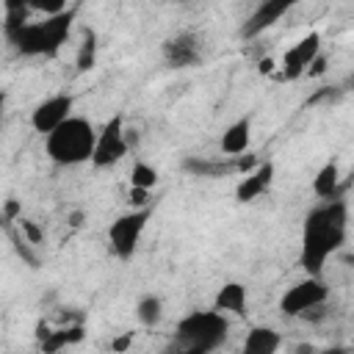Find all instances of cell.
<instances>
[{"instance_id":"1","label":"cell","mask_w":354,"mask_h":354,"mask_svg":"<svg viewBox=\"0 0 354 354\" xmlns=\"http://www.w3.org/2000/svg\"><path fill=\"white\" fill-rule=\"evenodd\" d=\"M346 221L348 205L343 196H332L307 213L301 232V266L310 277H318L326 257L346 243Z\"/></svg>"},{"instance_id":"2","label":"cell","mask_w":354,"mask_h":354,"mask_svg":"<svg viewBox=\"0 0 354 354\" xmlns=\"http://www.w3.org/2000/svg\"><path fill=\"white\" fill-rule=\"evenodd\" d=\"M97 133L88 119L83 116H66L58 127L47 133V155L58 166H77L83 160H91Z\"/></svg>"},{"instance_id":"3","label":"cell","mask_w":354,"mask_h":354,"mask_svg":"<svg viewBox=\"0 0 354 354\" xmlns=\"http://www.w3.org/2000/svg\"><path fill=\"white\" fill-rule=\"evenodd\" d=\"M227 318L221 315V310H196L191 315H185L177 324V348L191 351V354H207L216 351L224 337H227Z\"/></svg>"},{"instance_id":"4","label":"cell","mask_w":354,"mask_h":354,"mask_svg":"<svg viewBox=\"0 0 354 354\" xmlns=\"http://www.w3.org/2000/svg\"><path fill=\"white\" fill-rule=\"evenodd\" d=\"M75 11L50 14L44 22H28L11 41L19 55H55L69 36Z\"/></svg>"},{"instance_id":"5","label":"cell","mask_w":354,"mask_h":354,"mask_svg":"<svg viewBox=\"0 0 354 354\" xmlns=\"http://www.w3.org/2000/svg\"><path fill=\"white\" fill-rule=\"evenodd\" d=\"M149 213H152L149 205L147 207H136L133 213H124L111 224L108 241H111V249H113L116 257H122V260L133 257V252H136V246L141 241V232H144V227L149 221Z\"/></svg>"},{"instance_id":"6","label":"cell","mask_w":354,"mask_h":354,"mask_svg":"<svg viewBox=\"0 0 354 354\" xmlns=\"http://www.w3.org/2000/svg\"><path fill=\"white\" fill-rule=\"evenodd\" d=\"M127 141H124V119L122 113L111 116L102 127V133H97V141H94V152H91V163L97 169H108V166H116L124 155H127Z\"/></svg>"},{"instance_id":"7","label":"cell","mask_w":354,"mask_h":354,"mask_svg":"<svg viewBox=\"0 0 354 354\" xmlns=\"http://www.w3.org/2000/svg\"><path fill=\"white\" fill-rule=\"evenodd\" d=\"M326 296H329V288L318 277H307V279L296 282L293 288H288V293L279 299V310L288 318H299L307 307L326 301Z\"/></svg>"},{"instance_id":"8","label":"cell","mask_w":354,"mask_h":354,"mask_svg":"<svg viewBox=\"0 0 354 354\" xmlns=\"http://www.w3.org/2000/svg\"><path fill=\"white\" fill-rule=\"evenodd\" d=\"M72 111V97L69 94H55V97H47L44 102L36 105L33 116H30V124L36 133H50L53 127H58Z\"/></svg>"},{"instance_id":"9","label":"cell","mask_w":354,"mask_h":354,"mask_svg":"<svg viewBox=\"0 0 354 354\" xmlns=\"http://www.w3.org/2000/svg\"><path fill=\"white\" fill-rule=\"evenodd\" d=\"M199 55H202V44H199V36H194V33H177L163 41V58L174 69L196 64Z\"/></svg>"},{"instance_id":"10","label":"cell","mask_w":354,"mask_h":354,"mask_svg":"<svg viewBox=\"0 0 354 354\" xmlns=\"http://www.w3.org/2000/svg\"><path fill=\"white\" fill-rule=\"evenodd\" d=\"M299 0H263L260 6H257V11L243 22V39H254L257 33H263L266 28H271L285 11H290L293 6H296Z\"/></svg>"},{"instance_id":"11","label":"cell","mask_w":354,"mask_h":354,"mask_svg":"<svg viewBox=\"0 0 354 354\" xmlns=\"http://www.w3.org/2000/svg\"><path fill=\"white\" fill-rule=\"evenodd\" d=\"M271 180H274V163H268V160H266V163H257V169L249 171V174L238 183L235 199H238V202H252V199H257L260 194L268 191Z\"/></svg>"},{"instance_id":"12","label":"cell","mask_w":354,"mask_h":354,"mask_svg":"<svg viewBox=\"0 0 354 354\" xmlns=\"http://www.w3.org/2000/svg\"><path fill=\"white\" fill-rule=\"evenodd\" d=\"M183 169L194 177H227L238 171V155L230 160H205V158H185Z\"/></svg>"},{"instance_id":"13","label":"cell","mask_w":354,"mask_h":354,"mask_svg":"<svg viewBox=\"0 0 354 354\" xmlns=\"http://www.w3.org/2000/svg\"><path fill=\"white\" fill-rule=\"evenodd\" d=\"M249 136H252L249 119H238V122L230 124L227 133L221 136V152H224L227 158H235V155L246 152V147H249Z\"/></svg>"},{"instance_id":"14","label":"cell","mask_w":354,"mask_h":354,"mask_svg":"<svg viewBox=\"0 0 354 354\" xmlns=\"http://www.w3.org/2000/svg\"><path fill=\"white\" fill-rule=\"evenodd\" d=\"M279 348V335L268 326H257L246 335L243 340V351L246 354H274Z\"/></svg>"},{"instance_id":"15","label":"cell","mask_w":354,"mask_h":354,"mask_svg":"<svg viewBox=\"0 0 354 354\" xmlns=\"http://www.w3.org/2000/svg\"><path fill=\"white\" fill-rule=\"evenodd\" d=\"M216 310H227V313H246V288L241 282H227L218 293H216Z\"/></svg>"},{"instance_id":"16","label":"cell","mask_w":354,"mask_h":354,"mask_svg":"<svg viewBox=\"0 0 354 354\" xmlns=\"http://www.w3.org/2000/svg\"><path fill=\"white\" fill-rule=\"evenodd\" d=\"M313 191L321 196V199H332V196H340V169H337V163H326L318 174H315V180H313Z\"/></svg>"},{"instance_id":"17","label":"cell","mask_w":354,"mask_h":354,"mask_svg":"<svg viewBox=\"0 0 354 354\" xmlns=\"http://www.w3.org/2000/svg\"><path fill=\"white\" fill-rule=\"evenodd\" d=\"M136 315H138V321L144 326H155L160 321V315H163V301L155 293H147V296H141V301L136 307Z\"/></svg>"},{"instance_id":"18","label":"cell","mask_w":354,"mask_h":354,"mask_svg":"<svg viewBox=\"0 0 354 354\" xmlns=\"http://www.w3.org/2000/svg\"><path fill=\"white\" fill-rule=\"evenodd\" d=\"M94 61H97V33L86 28V30H83V41H80L75 66H77V72H88V69L94 66Z\"/></svg>"},{"instance_id":"19","label":"cell","mask_w":354,"mask_h":354,"mask_svg":"<svg viewBox=\"0 0 354 354\" xmlns=\"http://www.w3.org/2000/svg\"><path fill=\"white\" fill-rule=\"evenodd\" d=\"M155 183H158V171L149 163H144V160L133 163V169H130V185H136V188H152Z\"/></svg>"},{"instance_id":"20","label":"cell","mask_w":354,"mask_h":354,"mask_svg":"<svg viewBox=\"0 0 354 354\" xmlns=\"http://www.w3.org/2000/svg\"><path fill=\"white\" fill-rule=\"evenodd\" d=\"M318 50H321V36H318L315 30H313V33H307V36L293 47V53L299 55V61L304 64V69H307V64L318 55Z\"/></svg>"},{"instance_id":"21","label":"cell","mask_w":354,"mask_h":354,"mask_svg":"<svg viewBox=\"0 0 354 354\" xmlns=\"http://www.w3.org/2000/svg\"><path fill=\"white\" fill-rule=\"evenodd\" d=\"M6 232H8V241L14 243V252H17V254L30 266V268H39V257H36V254H33V249L28 246V238H22V235H19V230H14V227H8Z\"/></svg>"},{"instance_id":"22","label":"cell","mask_w":354,"mask_h":354,"mask_svg":"<svg viewBox=\"0 0 354 354\" xmlns=\"http://www.w3.org/2000/svg\"><path fill=\"white\" fill-rule=\"evenodd\" d=\"M28 11L30 8H22V11H6V36L14 39L25 25H28Z\"/></svg>"},{"instance_id":"23","label":"cell","mask_w":354,"mask_h":354,"mask_svg":"<svg viewBox=\"0 0 354 354\" xmlns=\"http://www.w3.org/2000/svg\"><path fill=\"white\" fill-rule=\"evenodd\" d=\"M304 75V64L299 61V55L293 53V47L285 53V58H282V77H288V80H296V77H301Z\"/></svg>"},{"instance_id":"24","label":"cell","mask_w":354,"mask_h":354,"mask_svg":"<svg viewBox=\"0 0 354 354\" xmlns=\"http://www.w3.org/2000/svg\"><path fill=\"white\" fill-rule=\"evenodd\" d=\"M30 8L50 17V14H61L66 8V0H30Z\"/></svg>"},{"instance_id":"25","label":"cell","mask_w":354,"mask_h":354,"mask_svg":"<svg viewBox=\"0 0 354 354\" xmlns=\"http://www.w3.org/2000/svg\"><path fill=\"white\" fill-rule=\"evenodd\" d=\"M17 221H19V230H22V235L28 238V243H41V238H44V235H41V230H39L33 221H28V218H22V216H19Z\"/></svg>"},{"instance_id":"26","label":"cell","mask_w":354,"mask_h":354,"mask_svg":"<svg viewBox=\"0 0 354 354\" xmlns=\"http://www.w3.org/2000/svg\"><path fill=\"white\" fill-rule=\"evenodd\" d=\"M133 207H147L149 205V188H136L130 185V199H127Z\"/></svg>"},{"instance_id":"27","label":"cell","mask_w":354,"mask_h":354,"mask_svg":"<svg viewBox=\"0 0 354 354\" xmlns=\"http://www.w3.org/2000/svg\"><path fill=\"white\" fill-rule=\"evenodd\" d=\"M299 318H304V321H313V324H318V321H324L326 318V307H324V301L321 304H313V307H307Z\"/></svg>"},{"instance_id":"28","label":"cell","mask_w":354,"mask_h":354,"mask_svg":"<svg viewBox=\"0 0 354 354\" xmlns=\"http://www.w3.org/2000/svg\"><path fill=\"white\" fill-rule=\"evenodd\" d=\"M304 72H307L310 77H321V75L326 72V58H324V55L318 53V55H315V58H313V61L307 64V69H304Z\"/></svg>"},{"instance_id":"29","label":"cell","mask_w":354,"mask_h":354,"mask_svg":"<svg viewBox=\"0 0 354 354\" xmlns=\"http://www.w3.org/2000/svg\"><path fill=\"white\" fill-rule=\"evenodd\" d=\"M130 340H133V332H127V335H122V337H116V340L111 343V348H113V351H124V348L130 346Z\"/></svg>"},{"instance_id":"30","label":"cell","mask_w":354,"mask_h":354,"mask_svg":"<svg viewBox=\"0 0 354 354\" xmlns=\"http://www.w3.org/2000/svg\"><path fill=\"white\" fill-rule=\"evenodd\" d=\"M30 8V0H6V11H22Z\"/></svg>"},{"instance_id":"31","label":"cell","mask_w":354,"mask_h":354,"mask_svg":"<svg viewBox=\"0 0 354 354\" xmlns=\"http://www.w3.org/2000/svg\"><path fill=\"white\" fill-rule=\"evenodd\" d=\"M83 224V210H72L69 213V227H80Z\"/></svg>"},{"instance_id":"32","label":"cell","mask_w":354,"mask_h":354,"mask_svg":"<svg viewBox=\"0 0 354 354\" xmlns=\"http://www.w3.org/2000/svg\"><path fill=\"white\" fill-rule=\"evenodd\" d=\"M271 69H274V61H271V58H263V61H260V72H263V75H268Z\"/></svg>"},{"instance_id":"33","label":"cell","mask_w":354,"mask_h":354,"mask_svg":"<svg viewBox=\"0 0 354 354\" xmlns=\"http://www.w3.org/2000/svg\"><path fill=\"white\" fill-rule=\"evenodd\" d=\"M3 108H6V91L0 88V116H3Z\"/></svg>"}]
</instances>
